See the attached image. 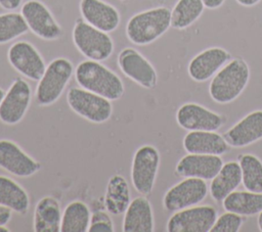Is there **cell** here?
<instances>
[{
	"label": "cell",
	"mask_w": 262,
	"mask_h": 232,
	"mask_svg": "<svg viewBox=\"0 0 262 232\" xmlns=\"http://www.w3.org/2000/svg\"><path fill=\"white\" fill-rule=\"evenodd\" d=\"M75 73L73 62L66 57H57L51 60L44 74L38 81L35 99L39 106H48L55 103L67 88Z\"/></svg>",
	"instance_id": "obj_4"
},
{
	"label": "cell",
	"mask_w": 262,
	"mask_h": 232,
	"mask_svg": "<svg viewBox=\"0 0 262 232\" xmlns=\"http://www.w3.org/2000/svg\"><path fill=\"white\" fill-rule=\"evenodd\" d=\"M72 37L76 48L87 59L103 61L114 52V41L108 33L94 28L83 18L76 20Z\"/></svg>",
	"instance_id": "obj_5"
},
{
	"label": "cell",
	"mask_w": 262,
	"mask_h": 232,
	"mask_svg": "<svg viewBox=\"0 0 262 232\" xmlns=\"http://www.w3.org/2000/svg\"><path fill=\"white\" fill-rule=\"evenodd\" d=\"M171 27V10L159 6L132 15L126 25L128 40L138 46L148 45L162 37Z\"/></svg>",
	"instance_id": "obj_3"
},
{
	"label": "cell",
	"mask_w": 262,
	"mask_h": 232,
	"mask_svg": "<svg viewBox=\"0 0 262 232\" xmlns=\"http://www.w3.org/2000/svg\"><path fill=\"white\" fill-rule=\"evenodd\" d=\"M238 164L245 189L262 193V160L254 154L245 153L239 157Z\"/></svg>",
	"instance_id": "obj_29"
},
{
	"label": "cell",
	"mask_w": 262,
	"mask_h": 232,
	"mask_svg": "<svg viewBox=\"0 0 262 232\" xmlns=\"http://www.w3.org/2000/svg\"><path fill=\"white\" fill-rule=\"evenodd\" d=\"M12 211L4 205L0 204V226H5L12 217Z\"/></svg>",
	"instance_id": "obj_34"
},
{
	"label": "cell",
	"mask_w": 262,
	"mask_h": 232,
	"mask_svg": "<svg viewBox=\"0 0 262 232\" xmlns=\"http://www.w3.org/2000/svg\"><path fill=\"white\" fill-rule=\"evenodd\" d=\"M7 59L18 74L31 81H39L46 68L45 61L37 48L24 40L16 41L9 47Z\"/></svg>",
	"instance_id": "obj_13"
},
{
	"label": "cell",
	"mask_w": 262,
	"mask_h": 232,
	"mask_svg": "<svg viewBox=\"0 0 262 232\" xmlns=\"http://www.w3.org/2000/svg\"><path fill=\"white\" fill-rule=\"evenodd\" d=\"M75 80L79 87L107 98L111 101L119 100L125 92L121 78L101 61L86 59L75 68Z\"/></svg>",
	"instance_id": "obj_1"
},
{
	"label": "cell",
	"mask_w": 262,
	"mask_h": 232,
	"mask_svg": "<svg viewBox=\"0 0 262 232\" xmlns=\"http://www.w3.org/2000/svg\"><path fill=\"white\" fill-rule=\"evenodd\" d=\"M29 27L21 13L8 11L0 13V44H6L25 35Z\"/></svg>",
	"instance_id": "obj_30"
},
{
	"label": "cell",
	"mask_w": 262,
	"mask_h": 232,
	"mask_svg": "<svg viewBox=\"0 0 262 232\" xmlns=\"http://www.w3.org/2000/svg\"><path fill=\"white\" fill-rule=\"evenodd\" d=\"M243 217L238 214L227 212L217 217L210 232H237L243 225Z\"/></svg>",
	"instance_id": "obj_31"
},
{
	"label": "cell",
	"mask_w": 262,
	"mask_h": 232,
	"mask_svg": "<svg viewBox=\"0 0 262 232\" xmlns=\"http://www.w3.org/2000/svg\"><path fill=\"white\" fill-rule=\"evenodd\" d=\"M223 208L241 216H254L262 211V193L232 191L222 201Z\"/></svg>",
	"instance_id": "obj_26"
},
{
	"label": "cell",
	"mask_w": 262,
	"mask_h": 232,
	"mask_svg": "<svg viewBox=\"0 0 262 232\" xmlns=\"http://www.w3.org/2000/svg\"><path fill=\"white\" fill-rule=\"evenodd\" d=\"M120 1H128V0H120Z\"/></svg>",
	"instance_id": "obj_40"
},
{
	"label": "cell",
	"mask_w": 262,
	"mask_h": 232,
	"mask_svg": "<svg viewBox=\"0 0 262 232\" xmlns=\"http://www.w3.org/2000/svg\"><path fill=\"white\" fill-rule=\"evenodd\" d=\"M61 210L52 196L42 197L35 205L33 229L35 232H60Z\"/></svg>",
	"instance_id": "obj_22"
},
{
	"label": "cell",
	"mask_w": 262,
	"mask_h": 232,
	"mask_svg": "<svg viewBox=\"0 0 262 232\" xmlns=\"http://www.w3.org/2000/svg\"><path fill=\"white\" fill-rule=\"evenodd\" d=\"M202 0H178L171 10V27L184 30L196 21L205 10Z\"/></svg>",
	"instance_id": "obj_28"
},
{
	"label": "cell",
	"mask_w": 262,
	"mask_h": 232,
	"mask_svg": "<svg viewBox=\"0 0 262 232\" xmlns=\"http://www.w3.org/2000/svg\"><path fill=\"white\" fill-rule=\"evenodd\" d=\"M91 212L82 200H73L61 214L60 232H88Z\"/></svg>",
	"instance_id": "obj_27"
},
{
	"label": "cell",
	"mask_w": 262,
	"mask_h": 232,
	"mask_svg": "<svg viewBox=\"0 0 262 232\" xmlns=\"http://www.w3.org/2000/svg\"><path fill=\"white\" fill-rule=\"evenodd\" d=\"M230 53L221 47L207 48L194 55L187 66L189 77L195 82H206L229 61Z\"/></svg>",
	"instance_id": "obj_16"
},
{
	"label": "cell",
	"mask_w": 262,
	"mask_h": 232,
	"mask_svg": "<svg viewBox=\"0 0 262 232\" xmlns=\"http://www.w3.org/2000/svg\"><path fill=\"white\" fill-rule=\"evenodd\" d=\"M208 194L204 179L187 177L173 185L163 197V206L168 212H177L202 202Z\"/></svg>",
	"instance_id": "obj_8"
},
{
	"label": "cell",
	"mask_w": 262,
	"mask_h": 232,
	"mask_svg": "<svg viewBox=\"0 0 262 232\" xmlns=\"http://www.w3.org/2000/svg\"><path fill=\"white\" fill-rule=\"evenodd\" d=\"M205 7L208 9H216L223 5L225 0H202Z\"/></svg>",
	"instance_id": "obj_35"
},
{
	"label": "cell",
	"mask_w": 262,
	"mask_h": 232,
	"mask_svg": "<svg viewBox=\"0 0 262 232\" xmlns=\"http://www.w3.org/2000/svg\"><path fill=\"white\" fill-rule=\"evenodd\" d=\"M242 183V170L237 161L230 160L223 164L220 171L212 179L210 184V194L212 198L221 202Z\"/></svg>",
	"instance_id": "obj_23"
},
{
	"label": "cell",
	"mask_w": 262,
	"mask_h": 232,
	"mask_svg": "<svg viewBox=\"0 0 262 232\" xmlns=\"http://www.w3.org/2000/svg\"><path fill=\"white\" fill-rule=\"evenodd\" d=\"M223 166L219 155L188 153L181 157L176 165V173L184 178L193 177L212 180Z\"/></svg>",
	"instance_id": "obj_18"
},
{
	"label": "cell",
	"mask_w": 262,
	"mask_h": 232,
	"mask_svg": "<svg viewBox=\"0 0 262 232\" xmlns=\"http://www.w3.org/2000/svg\"><path fill=\"white\" fill-rule=\"evenodd\" d=\"M160 152L150 144L139 146L133 154L131 165V182L141 195L151 193L160 168Z\"/></svg>",
	"instance_id": "obj_7"
},
{
	"label": "cell",
	"mask_w": 262,
	"mask_h": 232,
	"mask_svg": "<svg viewBox=\"0 0 262 232\" xmlns=\"http://www.w3.org/2000/svg\"><path fill=\"white\" fill-rule=\"evenodd\" d=\"M122 230L124 232H152L155 219L149 200L140 195L133 198L124 213Z\"/></svg>",
	"instance_id": "obj_20"
},
{
	"label": "cell",
	"mask_w": 262,
	"mask_h": 232,
	"mask_svg": "<svg viewBox=\"0 0 262 232\" xmlns=\"http://www.w3.org/2000/svg\"><path fill=\"white\" fill-rule=\"evenodd\" d=\"M212 205H193L174 212L167 222L168 232H209L217 219Z\"/></svg>",
	"instance_id": "obj_10"
},
{
	"label": "cell",
	"mask_w": 262,
	"mask_h": 232,
	"mask_svg": "<svg viewBox=\"0 0 262 232\" xmlns=\"http://www.w3.org/2000/svg\"><path fill=\"white\" fill-rule=\"evenodd\" d=\"M239 5L245 7H252L256 4H258L261 0H235Z\"/></svg>",
	"instance_id": "obj_36"
},
{
	"label": "cell",
	"mask_w": 262,
	"mask_h": 232,
	"mask_svg": "<svg viewBox=\"0 0 262 232\" xmlns=\"http://www.w3.org/2000/svg\"><path fill=\"white\" fill-rule=\"evenodd\" d=\"M131 201V194L129 184L124 176L115 174L110 177L103 203L105 210L114 216H119L125 213Z\"/></svg>",
	"instance_id": "obj_24"
},
{
	"label": "cell",
	"mask_w": 262,
	"mask_h": 232,
	"mask_svg": "<svg viewBox=\"0 0 262 232\" xmlns=\"http://www.w3.org/2000/svg\"><path fill=\"white\" fill-rule=\"evenodd\" d=\"M67 102L76 114L94 124L105 123L113 114L111 100L81 87L69 89Z\"/></svg>",
	"instance_id": "obj_6"
},
{
	"label": "cell",
	"mask_w": 262,
	"mask_h": 232,
	"mask_svg": "<svg viewBox=\"0 0 262 232\" xmlns=\"http://www.w3.org/2000/svg\"><path fill=\"white\" fill-rule=\"evenodd\" d=\"M82 18L94 28L105 33L118 29L121 17L118 9L102 0H80Z\"/></svg>",
	"instance_id": "obj_17"
},
{
	"label": "cell",
	"mask_w": 262,
	"mask_h": 232,
	"mask_svg": "<svg viewBox=\"0 0 262 232\" xmlns=\"http://www.w3.org/2000/svg\"><path fill=\"white\" fill-rule=\"evenodd\" d=\"M4 95H5V91H4L2 88H0V103H1V101H2V99H3V97H4Z\"/></svg>",
	"instance_id": "obj_39"
},
{
	"label": "cell",
	"mask_w": 262,
	"mask_h": 232,
	"mask_svg": "<svg viewBox=\"0 0 262 232\" xmlns=\"http://www.w3.org/2000/svg\"><path fill=\"white\" fill-rule=\"evenodd\" d=\"M32 101V89L23 78H15L0 103V121L5 125H15L26 115Z\"/></svg>",
	"instance_id": "obj_11"
},
{
	"label": "cell",
	"mask_w": 262,
	"mask_h": 232,
	"mask_svg": "<svg viewBox=\"0 0 262 232\" xmlns=\"http://www.w3.org/2000/svg\"><path fill=\"white\" fill-rule=\"evenodd\" d=\"M41 164L15 142L0 139V168L14 177L29 178L41 170Z\"/></svg>",
	"instance_id": "obj_15"
},
{
	"label": "cell",
	"mask_w": 262,
	"mask_h": 232,
	"mask_svg": "<svg viewBox=\"0 0 262 232\" xmlns=\"http://www.w3.org/2000/svg\"><path fill=\"white\" fill-rule=\"evenodd\" d=\"M250 80V68L242 58L227 61L212 78L209 93L220 104L234 101L245 90Z\"/></svg>",
	"instance_id": "obj_2"
},
{
	"label": "cell",
	"mask_w": 262,
	"mask_h": 232,
	"mask_svg": "<svg viewBox=\"0 0 262 232\" xmlns=\"http://www.w3.org/2000/svg\"><path fill=\"white\" fill-rule=\"evenodd\" d=\"M115 231L114 222L106 211H95L91 214L88 232H113Z\"/></svg>",
	"instance_id": "obj_32"
},
{
	"label": "cell",
	"mask_w": 262,
	"mask_h": 232,
	"mask_svg": "<svg viewBox=\"0 0 262 232\" xmlns=\"http://www.w3.org/2000/svg\"><path fill=\"white\" fill-rule=\"evenodd\" d=\"M23 0H0V7L7 10V11H13L17 9Z\"/></svg>",
	"instance_id": "obj_33"
},
{
	"label": "cell",
	"mask_w": 262,
	"mask_h": 232,
	"mask_svg": "<svg viewBox=\"0 0 262 232\" xmlns=\"http://www.w3.org/2000/svg\"><path fill=\"white\" fill-rule=\"evenodd\" d=\"M20 13L29 30L38 38L54 41L62 36V29L49 8L39 0H28L21 5Z\"/></svg>",
	"instance_id": "obj_9"
},
{
	"label": "cell",
	"mask_w": 262,
	"mask_h": 232,
	"mask_svg": "<svg viewBox=\"0 0 262 232\" xmlns=\"http://www.w3.org/2000/svg\"><path fill=\"white\" fill-rule=\"evenodd\" d=\"M118 66L125 77L144 89H154L158 74L154 65L134 48H123L118 54Z\"/></svg>",
	"instance_id": "obj_12"
},
{
	"label": "cell",
	"mask_w": 262,
	"mask_h": 232,
	"mask_svg": "<svg viewBox=\"0 0 262 232\" xmlns=\"http://www.w3.org/2000/svg\"><path fill=\"white\" fill-rule=\"evenodd\" d=\"M183 147L188 153L222 155L230 146L216 131H189L183 138Z\"/></svg>",
	"instance_id": "obj_21"
},
{
	"label": "cell",
	"mask_w": 262,
	"mask_h": 232,
	"mask_svg": "<svg viewBox=\"0 0 262 232\" xmlns=\"http://www.w3.org/2000/svg\"><path fill=\"white\" fill-rule=\"evenodd\" d=\"M0 232H10V230L5 226H0Z\"/></svg>",
	"instance_id": "obj_38"
},
{
	"label": "cell",
	"mask_w": 262,
	"mask_h": 232,
	"mask_svg": "<svg viewBox=\"0 0 262 232\" xmlns=\"http://www.w3.org/2000/svg\"><path fill=\"white\" fill-rule=\"evenodd\" d=\"M177 124L186 131H217L225 123V118L199 103L182 104L176 112Z\"/></svg>",
	"instance_id": "obj_14"
},
{
	"label": "cell",
	"mask_w": 262,
	"mask_h": 232,
	"mask_svg": "<svg viewBox=\"0 0 262 232\" xmlns=\"http://www.w3.org/2000/svg\"><path fill=\"white\" fill-rule=\"evenodd\" d=\"M258 227H259V230L262 232V211L258 214Z\"/></svg>",
	"instance_id": "obj_37"
},
{
	"label": "cell",
	"mask_w": 262,
	"mask_h": 232,
	"mask_svg": "<svg viewBox=\"0 0 262 232\" xmlns=\"http://www.w3.org/2000/svg\"><path fill=\"white\" fill-rule=\"evenodd\" d=\"M0 204L13 213L25 215L30 207V197L26 189L15 180L0 175Z\"/></svg>",
	"instance_id": "obj_25"
},
{
	"label": "cell",
	"mask_w": 262,
	"mask_h": 232,
	"mask_svg": "<svg viewBox=\"0 0 262 232\" xmlns=\"http://www.w3.org/2000/svg\"><path fill=\"white\" fill-rule=\"evenodd\" d=\"M231 147H246L262 139V109L245 115L223 134Z\"/></svg>",
	"instance_id": "obj_19"
}]
</instances>
